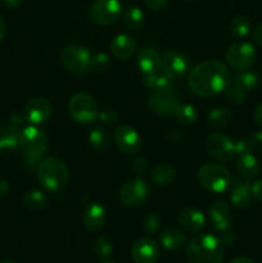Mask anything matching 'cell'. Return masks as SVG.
I'll list each match as a JSON object with an SVG mask.
<instances>
[{"label": "cell", "mask_w": 262, "mask_h": 263, "mask_svg": "<svg viewBox=\"0 0 262 263\" xmlns=\"http://www.w3.org/2000/svg\"><path fill=\"white\" fill-rule=\"evenodd\" d=\"M231 82L228 67L217 59H207L189 72L190 90L198 97L210 98L220 94Z\"/></svg>", "instance_id": "1"}, {"label": "cell", "mask_w": 262, "mask_h": 263, "mask_svg": "<svg viewBox=\"0 0 262 263\" xmlns=\"http://www.w3.org/2000/svg\"><path fill=\"white\" fill-rule=\"evenodd\" d=\"M186 258L189 263H222L223 246L211 234H199L188 244Z\"/></svg>", "instance_id": "2"}, {"label": "cell", "mask_w": 262, "mask_h": 263, "mask_svg": "<svg viewBox=\"0 0 262 263\" xmlns=\"http://www.w3.org/2000/svg\"><path fill=\"white\" fill-rule=\"evenodd\" d=\"M38 180L41 186L51 193L61 192L69 180L66 163L57 157H46L38 166Z\"/></svg>", "instance_id": "3"}, {"label": "cell", "mask_w": 262, "mask_h": 263, "mask_svg": "<svg viewBox=\"0 0 262 263\" xmlns=\"http://www.w3.org/2000/svg\"><path fill=\"white\" fill-rule=\"evenodd\" d=\"M48 146V136L36 126H27L20 131V148L26 162L35 164L43 158Z\"/></svg>", "instance_id": "4"}, {"label": "cell", "mask_w": 262, "mask_h": 263, "mask_svg": "<svg viewBox=\"0 0 262 263\" xmlns=\"http://www.w3.org/2000/svg\"><path fill=\"white\" fill-rule=\"evenodd\" d=\"M198 181L207 192L222 194L230 189L233 179L226 167L220 163H205L198 171Z\"/></svg>", "instance_id": "5"}, {"label": "cell", "mask_w": 262, "mask_h": 263, "mask_svg": "<svg viewBox=\"0 0 262 263\" xmlns=\"http://www.w3.org/2000/svg\"><path fill=\"white\" fill-rule=\"evenodd\" d=\"M68 113L72 120L81 125L94 122L99 116V108L92 97L85 92L72 95L68 102Z\"/></svg>", "instance_id": "6"}, {"label": "cell", "mask_w": 262, "mask_h": 263, "mask_svg": "<svg viewBox=\"0 0 262 263\" xmlns=\"http://www.w3.org/2000/svg\"><path fill=\"white\" fill-rule=\"evenodd\" d=\"M91 51L82 45L69 44L61 53V61L64 68L73 74H82L90 69Z\"/></svg>", "instance_id": "7"}, {"label": "cell", "mask_w": 262, "mask_h": 263, "mask_svg": "<svg viewBox=\"0 0 262 263\" xmlns=\"http://www.w3.org/2000/svg\"><path fill=\"white\" fill-rule=\"evenodd\" d=\"M257 58V51L252 44L238 41L230 45L226 51V62L229 67L236 72H243L251 68Z\"/></svg>", "instance_id": "8"}, {"label": "cell", "mask_w": 262, "mask_h": 263, "mask_svg": "<svg viewBox=\"0 0 262 263\" xmlns=\"http://www.w3.org/2000/svg\"><path fill=\"white\" fill-rule=\"evenodd\" d=\"M122 5L120 0H95L89 8V18L99 26H109L121 17Z\"/></svg>", "instance_id": "9"}, {"label": "cell", "mask_w": 262, "mask_h": 263, "mask_svg": "<svg viewBox=\"0 0 262 263\" xmlns=\"http://www.w3.org/2000/svg\"><path fill=\"white\" fill-rule=\"evenodd\" d=\"M149 185L143 179H133L121 186L118 198L126 207H139L149 199Z\"/></svg>", "instance_id": "10"}, {"label": "cell", "mask_w": 262, "mask_h": 263, "mask_svg": "<svg viewBox=\"0 0 262 263\" xmlns=\"http://www.w3.org/2000/svg\"><path fill=\"white\" fill-rule=\"evenodd\" d=\"M205 149L213 159L229 162L235 157V143L221 133H213L205 139Z\"/></svg>", "instance_id": "11"}, {"label": "cell", "mask_w": 262, "mask_h": 263, "mask_svg": "<svg viewBox=\"0 0 262 263\" xmlns=\"http://www.w3.org/2000/svg\"><path fill=\"white\" fill-rule=\"evenodd\" d=\"M159 69L172 79L182 77L190 72V59L181 51H167L162 55Z\"/></svg>", "instance_id": "12"}, {"label": "cell", "mask_w": 262, "mask_h": 263, "mask_svg": "<svg viewBox=\"0 0 262 263\" xmlns=\"http://www.w3.org/2000/svg\"><path fill=\"white\" fill-rule=\"evenodd\" d=\"M179 98L172 91H153L148 98V107L158 116H172L179 105Z\"/></svg>", "instance_id": "13"}, {"label": "cell", "mask_w": 262, "mask_h": 263, "mask_svg": "<svg viewBox=\"0 0 262 263\" xmlns=\"http://www.w3.org/2000/svg\"><path fill=\"white\" fill-rule=\"evenodd\" d=\"M115 144L118 151L122 153L134 154L140 149L141 138L134 127L128 125H121L115 131Z\"/></svg>", "instance_id": "14"}, {"label": "cell", "mask_w": 262, "mask_h": 263, "mask_svg": "<svg viewBox=\"0 0 262 263\" xmlns=\"http://www.w3.org/2000/svg\"><path fill=\"white\" fill-rule=\"evenodd\" d=\"M23 115H25L26 120L32 125H41L50 118L51 105L44 98H32L26 103Z\"/></svg>", "instance_id": "15"}, {"label": "cell", "mask_w": 262, "mask_h": 263, "mask_svg": "<svg viewBox=\"0 0 262 263\" xmlns=\"http://www.w3.org/2000/svg\"><path fill=\"white\" fill-rule=\"evenodd\" d=\"M159 257V247L151 238H141L131 249V258L135 263H156Z\"/></svg>", "instance_id": "16"}, {"label": "cell", "mask_w": 262, "mask_h": 263, "mask_svg": "<svg viewBox=\"0 0 262 263\" xmlns=\"http://www.w3.org/2000/svg\"><path fill=\"white\" fill-rule=\"evenodd\" d=\"M251 182L244 177H238L230 185V200L235 207L248 208L252 203V192H251Z\"/></svg>", "instance_id": "17"}, {"label": "cell", "mask_w": 262, "mask_h": 263, "mask_svg": "<svg viewBox=\"0 0 262 263\" xmlns=\"http://www.w3.org/2000/svg\"><path fill=\"white\" fill-rule=\"evenodd\" d=\"M107 213L104 207L99 203H90L84 211V225L90 233H98L105 225Z\"/></svg>", "instance_id": "18"}, {"label": "cell", "mask_w": 262, "mask_h": 263, "mask_svg": "<svg viewBox=\"0 0 262 263\" xmlns=\"http://www.w3.org/2000/svg\"><path fill=\"white\" fill-rule=\"evenodd\" d=\"M210 218L212 226L218 233L228 231L231 225L230 221V208L228 203L223 200H217L210 208Z\"/></svg>", "instance_id": "19"}, {"label": "cell", "mask_w": 262, "mask_h": 263, "mask_svg": "<svg viewBox=\"0 0 262 263\" xmlns=\"http://www.w3.org/2000/svg\"><path fill=\"white\" fill-rule=\"evenodd\" d=\"M179 223L189 233H199L205 226V217L200 211L195 208H184L179 213Z\"/></svg>", "instance_id": "20"}, {"label": "cell", "mask_w": 262, "mask_h": 263, "mask_svg": "<svg viewBox=\"0 0 262 263\" xmlns=\"http://www.w3.org/2000/svg\"><path fill=\"white\" fill-rule=\"evenodd\" d=\"M136 40L134 36L127 35V33H121L117 35L112 41H110V51L113 55L118 59L126 61L133 54L135 53Z\"/></svg>", "instance_id": "21"}, {"label": "cell", "mask_w": 262, "mask_h": 263, "mask_svg": "<svg viewBox=\"0 0 262 263\" xmlns=\"http://www.w3.org/2000/svg\"><path fill=\"white\" fill-rule=\"evenodd\" d=\"M141 81H143L144 86L153 91H172V87H174L172 77L162 72L161 69L143 73Z\"/></svg>", "instance_id": "22"}, {"label": "cell", "mask_w": 262, "mask_h": 263, "mask_svg": "<svg viewBox=\"0 0 262 263\" xmlns=\"http://www.w3.org/2000/svg\"><path fill=\"white\" fill-rule=\"evenodd\" d=\"M161 58L158 50L152 46H145L141 49L136 57V63L141 73H148V72L158 71L161 67Z\"/></svg>", "instance_id": "23"}, {"label": "cell", "mask_w": 262, "mask_h": 263, "mask_svg": "<svg viewBox=\"0 0 262 263\" xmlns=\"http://www.w3.org/2000/svg\"><path fill=\"white\" fill-rule=\"evenodd\" d=\"M20 148V131L12 123L0 128V153L13 152Z\"/></svg>", "instance_id": "24"}, {"label": "cell", "mask_w": 262, "mask_h": 263, "mask_svg": "<svg viewBox=\"0 0 262 263\" xmlns=\"http://www.w3.org/2000/svg\"><path fill=\"white\" fill-rule=\"evenodd\" d=\"M236 170H238L239 175L241 177L251 180L253 177L258 176L259 171H261V166H259L258 161H257L253 154L247 153L239 156L238 161H236Z\"/></svg>", "instance_id": "25"}, {"label": "cell", "mask_w": 262, "mask_h": 263, "mask_svg": "<svg viewBox=\"0 0 262 263\" xmlns=\"http://www.w3.org/2000/svg\"><path fill=\"white\" fill-rule=\"evenodd\" d=\"M159 240H161L162 246L169 251H177V249L182 248L186 241V236L181 230L176 228H166L162 230L161 235H159Z\"/></svg>", "instance_id": "26"}, {"label": "cell", "mask_w": 262, "mask_h": 263, "mask_svg": "<svg viewBox=\"0 0 262 263\" xmlns=\"http://www.w3.org/2000/svg\"><path fill=\"white\" fill-rule=\"evenodd\" d=\"M176 179V171L172 166L161 163L154 167L151 172V180L157 186H167Z\"/></svg>", "instance_id": "27"}, {"label": "cell", "mask_w": 262, "mask_h": 263, "mask_svg": "<svg viewBox=\"0 0 262 263\" xmlns=\"http://www.w3.org/2000/svg\"><path fill=\"white\" fill-rule=\"evenodd\" d=\"M231 118H233V113L229 108L226 107H217L211 109L208 113L207 122L211 127L213 128H222L230 123Z\"/></svg>", "instance_id": "28"}, {"label": "cell", "mask_w": 262, "mask_h": 263, "mask_svg": "<svg viewBox=\"0 0 262 263\" xmlns=\"http://www.w3.org/2000/svg\"><path fill=\"white\" fill-rule=\"evenodd\" d=\"M109 134L108 131L105 130L104 127H94L89 134V143L95 151L98 152H103L108 148L109 145Z\"/></svg>", "instance_id": "29"}, {"label": "cell", "mask_w": 262, "mask_h": 263, "mask_svg": "<svg viewBox=\"0 0 262 263\" xmlns=\"http://www.w3.org/2000/svg\"><path fill=\"white\" fill-rule=\"evenodd\" d=\"M48 203L46 195L40 190H31L27 194L23 197V205L26 210L31 211V212H36V211H41Z\"/></svg>", "instance_id": "30"}, {"label": "cell", "mask_w": 262, "mask_h": 263, "mask_svg": "<svg viewBox=\"0 0 262 263\" xmlns=\"http://www.w3.org/2000/svg\"><path fill=\"white\" fill-rule=\"evenodd\" d=\"M123 22H125V26L128 30L138 31L139 28H141L144 23L143 10L139 7H136V5L127 8L125 14H123Z\"/></svg>", "instance_id": "31"}, {"label": "cell", "mask_w": 262, "mask_h": 263, "mask_svg": "<svg viewBox=\"0 0 262 263\" xmlns=\"http://www.w3.org/2000/svg\"><path fill=\"white\" fill-rule=\"evenodd\" d=\"M234 82L238 84L240 87H243L246 91H252V90H254L258 86L259 77L256 72L247 69V71L239 72L238 76H235V79H234Z\"/></svg>", "instance_id": "32"}, {"label": "cell", "mask_w": 262, "mask_h": 263, "mask_svg": "<svg viewBox=\"0 0 262 263\" xmlns=\"http://www.w3.org/2000/svg\"><path fill=\"white\" fill-rule=\"evenodd\" d=\"M174 116L182 125H193L197 121V110L190 104H179Z\"/></svg>", "instance_id": "33"}, {"label": "cell", "mask_w": 262, "mask_h": 263, "mask_svg": "<svg viewBox=\"0 0 262 263\" xmlns=\"http://www.w3.org/2000/svg\"><path fill=\"white\" fill-rule=\"evenodd\" d=\"M92 251H94L95 256L98 257L99 259H108L110 256H112L113 252V247L112 243L108 238L105 236H99L94 240L92 243Z\"/></svg>", "instance_id": "34"}, {"label": "cell", "mask_w": 262, "mask_h": 263, "mask_svg": "<svg viewBox=\"0 0 262 263\" xmlns=\"http://www.w3.org/2000/svg\"><path fill=\"white\" fill-rule=\"evenodd\" d=\"M230 30L238 37H246L251 31V22L244 15H235L230 22Z\"/></svg>", "instance_id": "35"}, {"label": "cell", "mask_w": 262, "mask_h": 263, "mask_svg": "<svg viewBox=\"0 0 262 263\" xmlns=\"http://www.w3.org/2000/svg\"><path fill=\"white\" fill-rule=\"evenodd\" d=\"M223 91H225L226 99L230 103H233V104H241V103H244V100H246L247 91L243 87L239 86L238 84H235L234 81L230 82L229 86L226 87Z\"/></svg>", "instance_id": "36"}, {"label": "cell", "mask_w": 262, "mask_h": 263, "mask_svg": "<svg viewBox=\"0 0 262 263\" xmlns=\"http://www.w3.org/2000/svg\"><path fill=\"white\" fill-rule=\"evenodd\" d=\"M143 231L148 235H153V234L158 233L159 228H161V218L156 213H148L144 217L143 223H141Z\"/></svg>", "instance_id": "37"}, {"label": "cell", "mask_w": 262, "mask_h": 263, "mask_svg": "<svg viewBox=\"0 0 262 263\" xmlns=\"http://www.w3.org/2000/svg\"><path fill=\"white\" fill-rule=\"evenodd\" d=\"M110 66V58L105 53H97L91 57L90 62V69L94 72H103L108 69Z\"/></svg>", "instance_id": "38"}, {"label": "cell", "mask_w": 262, "mask_h": 263, "mask_svg": "<svg viewBox=\"0 0 262 263\" xmlns=\"http://www.w3.org/2000/svg\"><path fill=\"white\" fill-rule=\"evenodd\" d=\"M98 118L100 120V122L104 123V125L112 126L117 122V112L115 109H103L102 112H99Z\"/></svg>", "instance_id": "39"}, {"label": "cell", "mask_w": 262, "mask_h": 263, "mask_svg": "<svg viewBox=\"0 0 262 263\" xmlns=\"http://www.w3.org/2000/svg\"><path fill=\"white\" fill-rule=\"evenodd\" d=\"M148 167H149L148 158H145V157H139V158H136L135 161H134L133 167H131V168H133L134 174L144 175L146 171H148Z\"/></svg>", "instance_id": "40"}, {"label": "cell", "mask_w": 262, "mask_h": 263, "mask_svg": "<svg viewBox=\"0 0 262 263\" xmlns=\"http://www.w3.org/2000/svg\"><path fill=\"white\" fill-rule=\"evenodd\" d=\"M252 153L251 144H249L248 138L239 139L235 141V156H241V154Z\"/></svg>", "instance_id": "41"}, {"label": "cell", "mask_w": 262, "mask_h": 263, "mask_svg": "<svg viewBox=\"0 0 262 263\" xmlns=\"http://www.w3.org/2000/svg\"><path fill=\"white\" fill-rule=\"evenodd\" d=\"M249 144H251L252 152L261 151L262 149V131H257V133L252 134L251 136H248Z\"/></svg>", "instance_id": "42"}, {"label": "cell", "mask_w": 262, "mask_h": 263, "mask_svg": "<svg viewBox=\"0 0 262 263\" xmlns=\"http://www.w3.org/2000/svg\"><path fill=\"white\" fill-rule=\"evenodd\" d=\"M144 2H145L146 7L154 12L162 10L167 5V0H144Z\"/></svg>", "instance_id": "43"}, {"label": "cell", "mask_w": 262, "mask_h": 263, "mask_svg": "<svg viewBox=\"0 0 262 263\" xmlns=\"http://www.w3.org/2000/svg\"><path fill=\"white\" fill-rule=\"evenodd\" d=\"M251 192L254 199L262 202V180H257L251 185Z\"/></svg>", "instance_id": "44"}, {"label": "cell", "mask_w": 262, "mask_h": 263, "mask_svg": "<svg viewBox=\"0 0 262 263\" xmlns=\"http://www.w3.org/2000/svg\"><path fill=\"white\" fill-rule=\"evenodd\" d=\"M220 241L222 243V246L230 247L235 243V235L231 231H223L222 238L220 239Z\"/></svg>", "instance_id": "45"}, {"label": "cell", "mask_w": 262, "mask_h": 263, "mask_svg": "<svg viewBox=\"0 0 262 263\" xmlns=\"http://www.w3.org/2000/svg\"><path fill=\"white\" fill-rule=\"evenodd\" d=\"M253 120H254V123L262 128V103L257 104L256 108H254Z\"/></svg>", "instance_id": "46"}, {"label": "cell", "mask_w": 262, "mask_h": 263, "mask_svg": "<svg viewBox=\"0 0 262 263\" xmlns=\"http://www.w3.org/2000/svg\"><path fill=\"white\" fill-rule=\"evenodd\" d=\"M25 120L26 118L23 113H13V115L10 116V123L14 125L15 127H18V126H20Z\"/></svg>", "instance_id": "47"}, {"label": "cell", "mask_w": 262, "mask_h": 263, "mask_svg": "<svg viewBox=\"0 0 262 263\" xmlns=\"http://www.w3.org/2000/svg\"><path fill=\"white\" fill-rule=\"evenodd\" d=\"M253 40L254 43L258 44L259 46H262V22L254 28L253 31Z\"/></svg>", "instance_id": "48"}, {"label": "cell", "mask_w": 262, "mask_h": 263, "mask_svg": "<svg viewBox=\"0 0 262 263\" xmlns=\"http://www.w3.org/2000/svg\"><path fill=\"white\" fill-rule=\"evenodd\" d=\"M2 2L3 4L7 8H9V9H15V8L20 7L22 0H2Z\"/></svg>", "instance_id": "49"}, {"label": "cell", "mask_w": 262, "mask_h": 263, "mask_svg": "<svg viewBox=\"0 0 262 263\" xmlns=\"http://www.w3.org/2000/svg\"><path fill=\"white\" fill-rule=\"evenodd\" d=\"M9 192V182L4 179H0V197L5 195Z\"/></svg>", "instance_id": "50"}, {"label": "cell", "mask_w": 262, "mask_h": 263, "mask_svg": "<svg viewBox=\"0 0 262 263\" xmlns=\"http://www.w3.org/2000/svg\"><path fill=\"white\" fill-rule=\"evenodd\" d=\"M5 31H7V26H5L4 20H3L2 15H0V41H2L3 39H4Z\"/></svg>", "instance_id": "51"}, {"label": "cell", "mask_w": 262, "mask_h": 263, "mask_svg": "<svg viewBox=\"0 0 262 263\" xmlns=\"http://www.w3.org/2000/svg\"><path fill=\"white\" fill-rule=\"evenodd\" d=\"M230 263H256L253 259L248 258V257H238V258L233 259Z\"/></svg>", "instance_id": "52"}, {"label": "cell", "mask_w": 262, "mask_h": 263, "mask_svg": "<svg viewBox=\"0 0 262 263\" xmlns=\"http://www.w3.org/2000/svg\"><path fill=\"white\" fill-rule=\"evenodd\" d=\"M0 263H15V262L12 261V259H3V261H0Z\"/></svg>", "instance_id": "53"}, {"label": "cell", "mask_w": 262, "mask_h": 263, "mask_svg": "<svg viewBox=\"0 0 262 263\" xmlns=\"http://www.w3.org/2000/svg\"><path fill=\"white\" fill-rule=\"evenodd\" d=\"M103 263H116V262H113V261H107V259H105V261L103 262Z\"/></svg>", "instance_id": "54"}, {"label": "cell", "mask_w": 262, "mask_h": 263, "mask_svg": "<svg viewBox=\"0 0 262 263\" xmlns=\"http://www.w3.org/2000/svg\"><path fill=\"white\" fill-rule=\"evenodd\" d=\"M186 2H193V0H186Z\"/></svg>", "instance_id": "55"}]
</instances>
